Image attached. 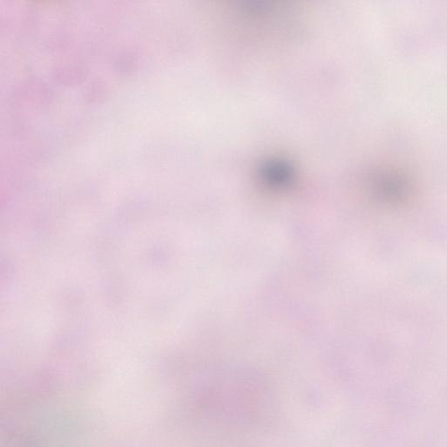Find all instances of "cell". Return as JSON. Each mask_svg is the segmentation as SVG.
I'll return each mask as SVG.
<instances>
[{
	"instance_id": "1",
	"label": "cell",
	"mask_w": 447,
	"mask_h": 447,
	"mask_svg": "<svg viewBox=\"0 0 447 447\" xmlns=\"http://www.w3.org/2000/svg\"><path fill=\"white\" fill-rule=\"evenodd\" d=\"M267 179L273 184H282L289 178V168L282 162H273L265 167Z\"/></svg>"
}]
</instances>
